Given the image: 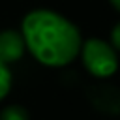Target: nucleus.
I'll use <instances>...</instances> for the list:
<instances>
[{"label":"nucleus","mask_w":120,"mask_h":120,"mask_svg":"<svg viewBox=\"0 0 120 120\" xmlns=\"http://www.w3.org/2000/svg\"><path fill=\"white\" fill-rule=\"evenodd\" d=\"M21 34L26 51L45 68H66L79 58L82 38L77 24L54 9L28 11L21 21Z\"/></svg>","instance_id":"nucleus-1"},{"label":"nucleus","mask_w":120,"mask_h":120,"mask_svg":"<svg viewBox=\"0 0 120 120\" xmlns=\"http://www.w3.org/2000/svg\"><path fill=\"white\" fill-rule=\"evenodd\" d=\"M79 58H81L84 69L96 79L112 77L120 66L118 51L107 39H99V38H90V39L82 41Z\"/></svg>","instance_id":"nucleus-2"},{"label":"nucleus","mask_w":120,"mask_h":120,"mask_svg":"<svg viewBox=\"0 0 120 120\" xmlns=\"http://www.w3.org/2000/svg\"><path fill=\"white\" fill-rule=\"evenodd\" d=\"M24 52H26V45L21 30H15V28L0 30V60L4 64L9 66L19 62Z\"/></svg>","instance_id":"nucleus-3"},{"label":"nucleus","mask_w":120,"mask_h":120,"mask_svg":"<svg viewBox=\"0 0 120 120\" xmlns=\"http://www.w3.org/2000/svg\"><path fill=\"white\" fill-rule=\"evenodd\" d=\"M11 84H13V75H11V69L8 64H4L0 60V101H4L11 90Z\"/></svg>","instance_id":"nucleus-4"},{"label":"nucleus","mask_w":120,"mask_h":120,"mask_svg":"<svg viewBox=\"0 0 120 120\" xmlns=\"http://www.w3.org/2000/svg\"><path fill=\"white\" fill-rule=\"evenodd\" d=\"M0 120H30L28 111L22 105H8L0 112Z\"/></svg>","instance_id":"nucleus-5"},{"label":"nucleus","mask_w":120,"mask_h":120,"mask_svg":"<svg viewBox=\"0 0 120 120\" xmlns=\"http://www.w3.org/2000/svg\"><path fill=\"white\" fill-rule=\"evenodd\" d=\"M109 43L120 52V21L111 28V34H109Z\"/></svg>","instance_id":"nucleus-6"},{"label":"nucleus","mask_w":120,"mask_h":120,"mask_svg":"<svg viewBox=\"0 0 120 120\" xmlns=\"http://www.w3.org/2000/svg\"><path fill=\"white\" fill-rule=\"evenodd\" d=\"M109 4H111V6H112L118 13H120V0H109Z\"/></svg>","instance_id":"nucleus-7"}]
</instances>
